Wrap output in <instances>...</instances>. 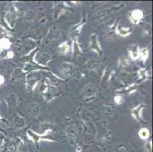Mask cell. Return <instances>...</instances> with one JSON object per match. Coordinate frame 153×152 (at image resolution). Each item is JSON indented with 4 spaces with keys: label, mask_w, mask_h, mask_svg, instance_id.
Returning a JSON list of instances; mask_svg holds the SVG:
<instances>
[{
    "label": "cell",
    "mask_w": 153,
    "mask_h": 152,
    "mask_svg": "<svg viewBox=\"0 0 153 152\" xmlns=\"http://www.w3.org/2000/svg\"><path fill=\"white\" fill-rule=\"evenodd\" d=\"M68 49H69V46H68L67 43H66V42L61 44L60 47H59V50H60L61 53H66L68 52Z\"/></svg>",
    "instance_id": "ba28073f"
},
{
    "label": "cell",
    "mask_w": 153,
    "mask_h": 152,
    "mask_svg": "<svg viewBox=\"0 0 153 152\" xmlns=\"http://www.w3.org/2000/svg\"><path fill=\"white\" fill-rule=\"evenodd\" d=\"M117 33H119L120 35L123 36V37H126V36L129 35L131 33V30L130 29L124 28V27H119L117 28Z\"/></svg>",
    "instance_id": "5b68a950"
},
{
    "label": "cell",
    "mask_w": 153,
    "mask_h": 152,
    "mask_svg": "<svg viewBox=\"0 0 153 152\" xmlns=\"http://www.w3.org/2000/svg\"><path fill=\"white\" fill-rule=\"evenodd\" d=\"M143 106L140 105V106H138V107H136V108H134L133 110H132V115H133V116H134L135 118L139 121L142 119L141 116H140V113H141V111L142 110H143Z\"/></svg>",
    "instance_id": "277c9868"
},
{
    "label": "cell",
    "mask_w": 153,
    "mask_h": 152,
    "mask_svg": "<svg viewBox=\"0 0 153 152\" xmlns=\"http://www.w3.org/2000/svg\"><path fill=\"white\" fill-rule=\"evenodd\" d=\"M143 17V13L141 10H139V9H136L133 12H132L131 15H130V18L131 19L132 22L135 24H137L140 20L142 19V18Z\"/></svg>",
    "instance_id": "7a4b0ae2"
},
{
    "label": "cell",
    "mask_w": 153,
    "mask_h": 152,
    "mask_svg": "<svg viewBox=\"0 0 153 152\" xmlns=\"http://www.w3.org/2000/svg\"><path fill=\"white\" fill-rule=\"evenodd\" d=\"M139 136L142 139H147L149 136V131L146 128H143L140 129V132H139Z\"/></svg>",
    "instance_id": "8992f818"
},
{
    "label": "cell",
    "mask_w": 153,
    "mask_h": 152,
    "mask_svg": "<svg viewBox=\"0 0 153 152\" xmlns=\"http://www.w3.org/2000/svg\"><path fill=\"white\" fill-rule=\"evenodd\" d=\"M90 49L92 50H94L96 53H100L101 52V48L100 46L98 40V37L96 35L95 33L92 34L91 37V41H90Z\"/></svg>",
    "instance_id": "6da1fadb"
},
{
    "label": "cell",
    "mask_w": 153,
    "mask_h": 152,
    "mask_svg": "<svg viewBox=\"0 0 153 152\" xmlns=\"http://www.w3.org/2000/svg\"><path fill=\"white\" fill-rule=\"evenodd\" d=\"M129 54H130V57L133 59H138L139 56H140V50H139L138 47L136 45H133L129 50Z\"/></svg>",
    "instance_id": "3957f363"
},
{
    "label": "cell",
    "mask_w": 153,
    "mask_h": 152,
    "mask_svg": "<svg viewBox=\"0 0 153 152\" xmlns=\"http://www.w3.org/2000/svg\"><path fill=\"white\" fill-rule=\"evenodd\" d=\"M140 56L141 57V59L143 60H146L147 57L149 56V51H148V49H143L140 52Z\"/></svg>",
    "instance_id": "52a82bcc"
}]
</instances>
